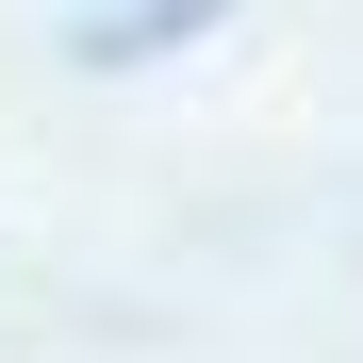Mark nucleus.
<instances>
[{"instance_id": "obj_1", "label": "nucleus", "mask_w": 363, "mask_h": 363, "mask_svg": "<svg viewBox=\"0 0 363 363\" xmlns=\"http://www.w3.org/2000/svg\"><path fill=\"white\" fill-rule=\"evenodd\" d=\"M231 0H116V17H83V50L99 67H133V50H165V33H215Z\"/></svg>"}]
</instances>
